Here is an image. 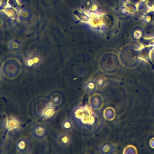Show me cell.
Listing matches in <instances>:
<instances>
[{
  "label": "cell",
  "instance_id": "6da1fadb",
  "mask_svg": "<svg viewBox=\"0 0 154 154\" xmlns=\"http://www.w3.org/2000/svg\"><path fill=\"white\" fill-rule=\"evenodd\" d=\"M16 148L19 152L27 154L31 152V145L28 140L22 138L18 140L16 144Z\"/></svg>",
  "mask_w": 154,
  "mask_h": 154
},
{
  "label": "cell",
  "instance_id": "7a4b0ae2",
  "mask_svg": "<svg viewBox=\"0 0 154 154\" xmlns=\"http://www.w3.org/2000/svg\"><path fill=\"white\" fill-rule=\"evenodd\" d=\"M56 141L58 145L63 148H67L71 143V137L67 133H62L57 136Z\"/></svg>",
  "mask_w": 154,
  "mask_h": 154
},
{
  "label": "cell",
  "instance_id": "3957f363",
  "mask_svg": "<svg viewBox=\"0 0 154 154\" xmlns=\"http://www.w3.org/2000/svg\"><path fill=\"white\" fill-rule=\"evenodd\" d=\"M46 129L41 125H37L32 129V134L35 138L41 139L47 135Z\"/></svg>",
  "mask_w": 154,
  "mask_h": 154
},
{
  "label": "cell",
  "instance_id": "277c9868",
  "mask_svg": "<svg viewBox=\"0 0 154 154\" xmlns=\"http://www.w3.org/2000/svg\"><path fill=\"white\" fill-rule=\"evenodd\" d=\"M62 127L66 131H71L73 128V123L70 120H65L62 123Z\"/></svg>",
  "mask_w": 154,
  "mask_h": 154
},
{
  "label": "cell",
  "instance_id": "5b68a950",
  "mask_svg": "<svg viewBox=\"0 0 154 154\" xmlns=\"http://www.w3.org/2000/svg\"><path fill=\"white\" fill-rule=\"evenodd\" d=\"M94 85L92 82H89L85 85V89L88 92H91L94 88Z\"/></svg>",
  "mask_w": 154,
  "mask_h": 154
},
{
  "label": "cell",
  "instance_id": "8992f818",
  "mask_svg": "<svg viewBox=\"0 0 154 154\" xmlns=\"http://www.w3.org/2000/svg\"><path fill=\"white\" fill-rule=\"evenodd\" d=\"M53 101L54 103H55V104H58V103H60L61 99L59 97H58V96H55V97H54L53 98Z\"/></svg>",
  "mask_w": 154,
  "mask_h": 154
}]
</instances>
